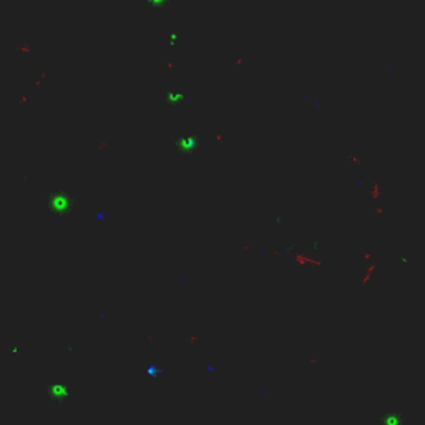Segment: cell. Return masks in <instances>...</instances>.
Masks as SVG:
<instances>
[{
	"label": "cell",
	"mask_w": 425,
	"mask_h": 425,
	"mask_svg": "<svg viewBox=\"0 0 425 425\" xmlns=\"http://www.w3.org/2000/svg\"><path fill=\"white\" fill-rule=\"evenodd\" d=\"M402 422L404 418L397 412H389V414H385L382 417V425H402Z\"/></svg>",
	"instance_id": "cell-1"
}]
</instances>
